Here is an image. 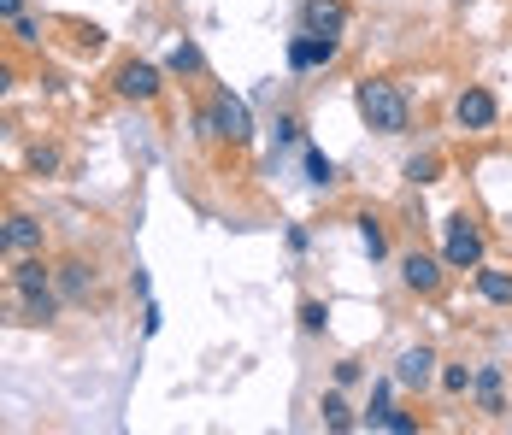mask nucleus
Instances as JSON below:
<instances>
[{"mask_svg":"<svg viewBox=\"0 0 512 435\" xmlns=\"http://www.w3.org/2000/svg\"><path fill=\"white\" fill-rule=\"evenodd\" d=\"M359 100V118L377 130V136H407V124H412V112H407V95L395 89V83H383V77H365L354 89Z\"/></svg>","mask_w":512,"mask_h":435,"instance_id":"nucleus-1","label":"nucleus"},{"mask_svg":"<svg viewBox=\"0 0 512 435\" xmlns=\"http://www.w3.org/2000/svg\"><path fill=\"white\" fill-rule=\"evenodd\" d=\"M442 259H448V271H477V265H483V230H477V218H465V212L448 218Z\"/></svg>","mask_w":512,"mask_h":435,"instance_id":"nucleus-2","label":"nucleus"},{"mask_svg":"<svg viewBox=\"0 0 512 435\" xmlns=\"http://www.w3.org/2000/svg\"><path fill=\"white\" fill-rule=\"evenodd\" d=\"M206 112H212V136H224V142H236V147H242L248 136H254V118H248V100H236L230 89H218Z\"/></svg>","mask_w":512,"mask_h":435,"instance_id":"nucleus-3","label":"nucleus"},{"mask_svg":"<svg viewBox=\"0 0 512 435\" xmlns=\"http://www.w3.org/2000/svg\"><path fill=\"white\" fill-rule=\"evenodd\" d=\"M124 100H159V89H165V71L159 65H148V59H130V65H118V83H112Z\"/></svg>","mask_w":512,"mask_h":435,"instance_id":"nucleus-4","label":"nucleus"},{"mask_svg":"<svg viewBox=\"0 0 512 435\" xmlns=\"http://www.w3.org/2000/svg\"><path fill=\"white\" fill-rule=\"evenodd\" d=\"M442 277H448V259H436V253H407V259H401V283H407L412 294H436Z\"/></svg>","mask_w":512,"mask_h":435,"instance_id":"nucleus-5","label":"nucleus"},{"mask_svg":"<svg viewBox=\"0 0 512 435\" xmlns=\"http://www.w3.org/2000/svg\"><path fill=\"white\" fill-rule=\"evenodd\" d=\"M301 30L307 36H342L348 30V6L342 0H301Z\"/></svg>","mask_w":512,"mask_h":435,"instance_id":"nucleus-6","label":"nucleus"},{"mask_svg":"<svg viewBox=\"0 0 512 435\" xmlns=\"http://www.w3.org/2000/svg\"><path fill=\"white\" fill-rule=\"evenodd\" d=\"M454 118H460L465 130H495L501 106H495V95H489V89H465V95L454 100Z\"/></svg>","mask_w":512,"mask_h":435,"instance_id":"nucleus-7","label":"nucleus"},{"mask_svg":"<svg viewBox=\"0 0 512 435\" xmlns=\"http://www.w3.org/2000/svg\"><path fill=\"white\" fill-rule=\"evenodd\" d=\"M53 289H59V300H89L95 265H89V259H59V265H53Z\"/></svg>","mask_w":512,"mask_h":435,"instance_id":"nucleus-8","label":"nucleus"},{"mask_svg":"<svg viewBox=\"0 0 512 435\" xmlns=\"http://www.w3.org/2000/svg\"><path fill=\"white\" fill-rule=\"evenodd\" d=\"M430 377H436V353H430V347H407V353L395 359V383L401 388H418V394H424Z\"/></svg>","mask_w":512,"mask_h":435,"instance_id":"nucleus-9","label":"nucleus"},{"mask_svg":"<svg viewBox=\"0 0 512 435\" xmlns=\"http://www.w3.org/2000/svg\"><path fill=\"white\" fill-rule=\"evenodd\" d=\"M330 59H336V36H307V30H301V36L289 42V65H295V71H318V65H330Z\"/></svg>","mask_w":512,"mask_h":435,"instance_id":"nucleus-10","label":"nucleus"},{"mask_svg":"<svg viewBox=\"0 0 512 435\" xmlns=\"http://www.w3.org/2000/svg\"><path fill=\"white\" fill-rule=\"evenodd\" d=\"M471 388H477V406H483L489 418H501V412H507V394H501V365H483V371L471 377Z\"/></svg>","mask_w":512,"mask_h":435,"instance_id":"nucleus-11","label":"nucleus"},{"mask_svg":"<svg viewBox=\"0 0 512 435\" xmlns=\"http://www.w3.org/2000/svg\"><path fill=\"white\" fill-rule=\"evenodd\" d=\"M12 289H18V294H42V289H53V265H42L36 253H24V259H18V271H12Z\"/></svg>","mask_w":512,"mask_h":435,"instance_id":"nucleus-12","label":"nucleus"},{"mask_svg":"<svg viewBox=\"0 0 512 435\" xmlns=\"http://www.w3.org/2000/svg\"><path fill=\"white\" fill-rule=\"evenodd\" d=\"M477 294H483L489 306H512V271H501V265H477Z\"/></svg>","mask_w":512,"mask_h":435,"instance_id":"nucleus-13","label":"nucleus"},{"mask_svg":"<svg viewBox=\"0 0 512 435\" xmlns=\"http://www.w3.org/2000/svg\"><path fill=\"white\" fill-rule=\"evenodd\" d=\"M6 253H42V224L36 218H6Z\"/></svg>","mask_w":512,"mask_h":435,"instance_id":"nucleus-14","label":"nucleus"},{"mask_svg":"<svg viewBox=\"0 0 512 435\" xmlns=\"http://www.w3.org/2000/svg\"><path fill=\"white\" fill-rule=\"evenodd\" d=\"M65 300L59 289H42V294H24V324H53V312H59Z\"/></svg>","mask_w":512,"mask_h":435,"instance_id":"nucleus-15","label":"nucleus"},{"mask_svg":"<svg viewBox=\"0 0 512 435\" xmlns=\"http://www.w3.org/2000/svg\"><path fill=\"white\" fill-rule=\"evenodd\" d=\"M359 247H365L371 259H383V253H389V236H383V224H377L371 212H359Z\"/></svg>","mask_w":512,"mask_h":435,"instance_id":"nucleus-16","label":"nucleus"},{"mask_svg":"<svg viewBox=\"0 0 512 435\" xmlns=\"http://www.w3.org/2000/svg\"><path fill=\"white\" fill-rule=\"evenodd\" d=\"M201 65H206V59H201V48H195V42H177V48H171V59H165V71H177V77H195Z\"/></svg>","mask_w":512,"mask_h":435,"instance_id":"nucleus-17","label":"nucleus"},{"mask_svg":"<svg viewBox=\"0 0 512 435\" xmlns=\"http://www.w3.org/2000/svg\"><path fill=\"white\" fill-rule=\"evenodd\" d=\"M318 412H324V424H330V430H354V412H348L342 388H336V394H324V406H318Z\"/></svg>","mask_w":512,"mask_h":435,"instance_id":"nucleus-18","label":"nucleus"},{"mask_svg":"<svg viewBox=\"0 0 512 435\" xmlns=\"http://www.w3.org/2000/svg\"><path fill=\"white\" fill-rule=\"evenodd\" d=\"M307 183H312V189H330V183H336V165H330L318 147L307 153Z\"/></svg>","mask_w":512,"mask_h":435,"instance_id":"nucleus-19","label":"nucleus"},{"mask_svg":"<svg viewBox=\"0 0 512 435\" xmlns=\"http://www.w3.org/2000/svg\"><path fill=\"white\" fill-rule=\"evenodd\" d=\"M324 324H330V306H324V300H301V330H307V336H318Z\"/></svg>","mask_w":512,"mask_h":435,"instance_id":"nucleus-20","label":"nucleus"},{"mask_svg":"<svg viewBox=\"0 0 512 435\" xmlns=\"http://www.w3.org/2000/svg\"><path fill=\"white\" fill-rule=\"evenodd\" d=\"M30 171L36 177H53L59 171V147H30Z\"/></svg>","mask_w":512,"mask_h":435,"instance_id":"nucleus-21","label":"nucleus"},{"mask_svg":"<svg viewBox=\"0 0 512 435\" xmlns=\"http://www.w3.org/2000/svg\"><path fill=\"white\" fill-rule=\"evenodd\" d=\"M12 30H18L24 48H42V24H36V18H12Z\"/></svg>","mask_w":512,"mask_h":435,"instance_id":"nucleus-22","label":"nucleus"},{"mask_svg":"<svg viewBox=\"0 0 512 435\" xmlns=\"http://www.w3.org/2000/svg\"><path fill=\"white\" fill-rule=\"evenodd\" d=\"M407 177L412 183H436V159L424 153V159H407Z\"/></svg>","mask_w":512,"mask_h":435,"instance_id":"nucleus-23","label":"nucleus"},{"mask_svg":"<svg viewBox=\"0 0 512 435\" xmlns=\"http://www.w3.org/2000/svg\"><path fill=\"white\" fill-rule=\"evenodd\" d=\"M442 388H448V394H465V388H471V371H465V365H448V371H442Z\"/></svg>","mask_w":512,"mask_h":435,"instance_id":"nucleus-24","label":"nucleus"},{"mask_svg":"<svg viewBox=\"0 0 512 435\" xmlns=\"http://www.w3.org/2000/svg\"><path fill=\"white\" fill-rule=\"evenodd\" d=\"M159 324H165V312H159V300L148 294V306H142V336H159Z\"/></svg>","mask_w":512,"mask_h":435,"instance_id":"nucleus-25","label":"nucleus"},{"mask_svg":"<svg viewBox=\"0 0 512 435\" xmlns=\"http://www.w3.org/2000/svg\"><path fill=\"white\" fill-rule=\"evenodd\" d=\"M289 142H301V118L283 112V118H277V147H289Z\"/></svg>","mask_w":512,"mask_h":435,"instance_id":"nucleus-26","label":"nucleus"},{"mask_svg":"<svg viewBox=\"0 0 512 435\" xmlns=\"http://www.w3.org/2000/svg\"><path fill=\"white\" fill-rule=\"evenodd\" d=\"M383 430H395V435H412V430H418V418H412V412H395V406H389V424H383Z\"/></svg>","mask_w":512,"mask_h":435,"instance_id":"nucleus-27","label":"nucleus"},{"mask_svg":"<svg viewBox=\"0 0 512 435\" xmlns=\"http://www.w3.org/2000/svg\"><path fill=\"white\" fill-rule=\"evenodd\" d=\"M12 18H24V0H0V24H12Z\"/></svg>","mask_w":512,"mask_h":435,"instance_id":"nucleus-28","label":"nucleus"},{"mask_svg":"<svg viewBox=\"0 0 512 435\" xmlns=\"http://www.w3.org/2000/svg\"><path fill=\"white\" fill-rule=\"evenodd\" d=\"M12 83H18V77H12V65H0V100L12 95Z\"/></svg>","mask_w":512,"mask_h":435,"instance_id":"nucleus-29","label":"nucleus"},{"mask_svg":"<svg viewBox=\"0 0 512 435\" xmlns=\"http://www.w3.org/2000/svg\"><path fill=\"white\" fill-rule=\"evenodd\" d=\"M0 253H6V218H0Z\"/></svg>","mask_w":512,"mask_h":435,"instance_id":"nucleus-30","label":"nucleus"}]
</instances>
